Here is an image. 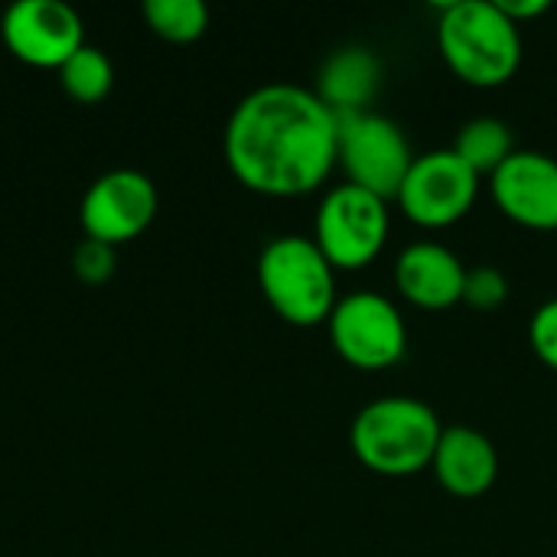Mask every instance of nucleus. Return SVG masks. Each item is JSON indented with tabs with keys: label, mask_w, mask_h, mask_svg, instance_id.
Segmentation results:
<instances>
[{
	"label": "nucleus",
	"mask_w": 557,
	"mask_h": 557,
	"mask_svg": "<svg viewBox=\"0 0 557 557\" xmlns=\"http://www.w3.org/2000/svg\"><path fill=\"white\" fill-rule=\"evenodd\" d=\"M509 300V281L499 268L480 264V268H467V281H463V300L467 307L480 310V313H493Z\"/></svg>",
	"instance_id": "nucleus-18"
},
{
	"label": "nucleus",
	"mask_w": 557,
	"mask_h": 557,
	"mask_svg": "<svg viewBox=\"0 0 557 557\" xmlns=\"http://www.w3.org/2000/svg\"><path fill=\"white\" fill-rule=\"evenodd\" d=\"M447 69L473 88H499L522 65V29L496 0H450L437 20Z\"/></svg>",
	"instance_id": "nucleus-2"
},
{
	"label": "nucleus",
	"mask_w": 557,
	"mask_h": 557,
	"mask_svg": "<svg viewBox=\"0 0 557 557\" xmlns=\"http://www.w3.org/2000/svg\"><path fill=\"white\" fill-rule=\"evenodd\" d=\"M454 153L476 173V176H493L512 153L516 140L506 121L499 117H473L460 127Z\"/></svg>",
	"instance_id": "nucleus-15"
},
{
	"label": "nucleus",
	"mask_w": 557,
	"mask_h": 557,
	"mask_svg": "<svg viewBox=\"0 0 557 557\" xmlns=\"http://www.w3.org/2000/svg\"><path fill=\"white\" fill-rule=\"evenodd\" d=\"M444 424L428 401L392 395L369 401L349 428L356 460L375 476H418L431 467Z\"/></svg>",
	"instance_id": "nucleus-3"
},
{
	"label": "nucleus",
	"mask_w": 557,
	"mask_h": 557,
	"mask_svg": "<svg viewBox=\"0 0 557 557\" xmlns=\"http://www.w3.org/2000/svg\"><path fill=\"white\" fill-rule=\"evenodd\" d=\"M490 196L516 225L557 232V160L542 150H516L493 176Z\"/></svg>",
	"instance_id": "nucleus-11"
},
{
	"label": "nucleus",
	"mask_w": 557,
	"mask_h": 557,
	"mask_svg": "<svg viewBox=\"0 0 557 557\" xmlns=\"http://www.w3.org/2000/svg\"><path fill=\"white\" fill-rule=\"evenodd\" d=\"M467 268L463 261L437 242H414L395 261L398 294L421 310H450L463 300Z\"/></svg>",
	"instance_id": "nucleus-12"
},
{
	"label": "nucleus",
	"mask_w": 557,
	"mask_h": 557,
	"mask_svg": "<svg viewBox=\"0 0 557 557\" xmlns=\"http://www.w3.org/2000/svg\"><path fill=\"white\" fill-rule=\"evenodd\" d=\"M431 470L444 493L457 499H480L496 486L499 454L483 431L457 424V428H444Z\"/></svg>",
	"instance_id": "nucleus-13"
},
{
	"label": "nucleus",
	"mask_w": 557,
	"mask_h": 557,
	"mask_svg": "<svg viewBox=\"0 0 557 557\" xmlns=\"http://www.w3.org/2000/svg\"><path fill=\"white\" fill-rule=\"evenodd\" d=\"M326 330L336 356L359 372H385L398 366L408 349L405 317L388 297L372 290L336 300Z\"/></svg>",
	"instance_id": "nucleus-7"
},
{
	"label": "nucleus",
	"mask_w": 557,
	"mask_h": 557,
	"mask_svg": "<svg viewBox=\"0 0 557 557\" xmlns=\"http://www.w3.org/2000/svg\"><path fill=\"white\" fill-rule=\"evenodd\" d=\"M382 85V62L366 46H343L330 52L317 75V98L336 114H359L369 111L372 98Z\"/></svg>",
	"instance_id": "nucleus-14"
},
{
	"label": "nucleus",
	"mask_w": 557,
	"mask_h": 557,
	"mask_svg": "<svg viewBox=\"0 0 557 557\" xmlns=\"http://www.w3.org/2000/svg\"><path fill=\"white\" fill-rule=\"evenodd\" d=\"M59 78H62V88L75 98V101H101L111 85H114V65L108 59L104 49L91 46V42H82L62 65H59Z\"/></svg>",
	"instance_id": "nucleus-16"
},
{
	"label": "nucleus",
	"mask_w": 557,
	"mask_h": 557,
	"mask_svg": "<svg viewBox=\"0 0 557 557\" xmlns=\"http://www.w3.org/2000/svg\"><path fill=\"white\" fill-rule=\"evenodd\" d=\"M480 196V176L450 150L414 157L401 189V212L421 228H447L460 222Z\"/></svg>",
	"instance_id": "nucleus-8"
},
{
	"label": "nucleus",
	"mask_w": 557,
	"mask_h": 557,
	"mask_svg": "<svg viewBox=\"0 0 557 557\" xmlns=\"http://www.w3.org/2000/svg\"><path fill=\"white\" fill-rule=\"evenodd\" d=\"M7 49L39 69L62 65L82 42V16L65 0H13L0 16Z\"/></svg>",
	"instance_id": "nucleus-10"
},
{
	"label": "nucleus",
	"mask_w": 557,
	"mask_h": 557,
	"mask_svg": "<svg viewBox=\"0 0 557 557\" xmlns=\"http://www.w3.org/2000/svg\"><path fill=\"white\" fill-rule=\"evenodd\" d=\"M529 343L539 362H545L552 372H557V297L545 300L529 323Z\"/></svg>",
	"instance_id": "nucleus-20"
},
{
	"label": "nucleus",
	"mask_w": 557,
	"mask_h": 557,
	"mask_svg": "<svg viewBox=\"0 0 557 557\" xmlns=\"http://www.w3.org/2000/svg\"><path fill=\"white\" fill-rule=\"evenodd\" d=\"M117 268V251L114 245L108 242H98V238H82L72 251V271L78 274V281L98 287L104 284Z\"/></svg>",
	"instance_id": "nucleus-19"
},
{
	"label": "nucleus",
	"mask_w": 557,
	"mask_h": 557,
	"mask_svg": "<svg viewBox=\"0 0 557 557\" xmlns=\"http://www.w3.org/2000/svg\"><path fill=\"white\" fill-rule=\"evenodd\" d=\"M339 117L317 91L271 82L248 91L225 124V160L235 180L261 196H307L336 166Z\"/></svg>",
	"instance_id": "nucleus-1"
},
{
	"label": "nucleus",
	"mask_w": 557,
	"mask_h": 557,
	"mask_svg": "<svg viewBox=\"0 0 557 557\" xmlns=\"http://www.w3.org/2000/svg\"><path fill=\"white\" fill-rule=\"evenodd\" d=\"M499 3V10L522 29V23H532V20H539V16H545L548 10H552V3L548 0H496Z\"/></svg>",
	"instance_id": "nucleus-21"
},
{
	"label": "nucleus",
	"mask_w": 557,
	"mask_h": 557,
	"mask_svg": "<svg viewBox=\"0 0 557 557\" xmlns=\"http://www.w3.org/2000/svg\"><path fill=\"white\" fill-rule=\"evenodd\" d=\"M144 20L170 42H193L209 26V7L202 0H144Z\"/></svg>",
	"instance_id": "nucleus-17"
},
{
	"label": "nucleus",
	"mask_w": 557,
	"mask_h": 557,
	"mask_svg": "<svg viewBox=\"0 0 557 557\" xmlns=\"http://www.w3.org/2000/svg\"><path fill=\"white\" fill-rule=\"evenodd\" d=\"M336 163L346 170L349 183L392 202L414 163L405 131L375 111L343 114L339 117V140H336Z\"/></svg>",
	"instance_id": "nucleus-6"
},
{
	"label": "nucleus",
	"mask_w": 557,
	"mask_h": 557,
	"mask_svg": "<svg viewBox=\"0 0 557 557\" xmlns=\"http://www.w3.org/2000/svg\"><path fill=\"white\" fill-rule=\"evenodd\" d=\"M388 225L385 199L343 183L323 196L313 222V242L336 271H362L382 255Z\"/></svg>",
	"instance_id": "nucleus-5"
},
{
	"label": "nucleus",
	"mask_w": 557,
	"mask_h": 557,
	"mask_svg": "<svg viewBox=\"0 0 557 557\" xmlns=\"http://www.w3.org/2000/svg\"><path fill=\"white\" fill-rule=\"evenodd\" d=\"M258 287L290 326H320L336 307V268L313 238L277 235L258 255Z\"/></svg>",
	"instance_id": "nucleus-4"
},
{
	"label": "nucleus",
	"mask_w": 557,
	"mask_h": 557,
	"mask_svg": "<svg viewBox=\"0 0 557 557\" xmlns=\"http://www.w3.org/2000/svg\"><path fill=\"white\" fill-rule=\"evenodd\" d=\"M157 186L147 173L121 166L108 170L82 196V228L85 238H98L108 245H121L137 238L157 215Z\"/></svg>",
	"instance_id": "nucleus-9"
}]
</instances>
